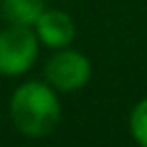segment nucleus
<instances>
[{
  "mask_svg": "<svg viewBox=\"0 0 147 147\" xmlns=\"http://www.w3.org/2000/svg\"><path fill=\"white\" fill-rule=\"evenodd\" d=\"M44 9H46L44 0H0L2 18L14 25H30L32 28Z\"/></svg>",
  "mask_w": 147,
  "mask_h": 147,
  "instance_id": "5",
  "label": "nucleus"
},
{
  "mask_svg": "<svg viewBox=\"0 0 147 147\" xmlns=\"http://www.w3.org/2000/svg\"><path fill=\"white\" fill-rule=\"evenodd\" d=\"M92 76L90 60L71 48H55V53L44 64L46 83L57 92H76L80 90Z\"/></svg>",
  "mask_w": 147,
  "mask_h": 147,
  "instance_id": "3",
  "label": "nucleus"
},
{
  "mask_svg": "<svg viewBox=\"0 0 147 147\" xmlns=\"http://www.w3.org/2000/svg\"><path fill=\"white\" fill-rule=\"evenodd\" d=\"M39 53V39L30 25L9 23L0 30V74L2 76H21L25 74Z\"/></svg>",
  "mask_w": 147,
  "mask_h": 147,
  "instance_id": "2",
  "label": "nucleus"
},
{
  "mask_svg": "<svg viewBox=\"0 0 147 147\" xmlns=\"http://www.w3.org/2000/svg\"><path fill=\"white\" fill-rule=\"evenodd\" d=\"M129 131L133 140L142 147H147V99L138 101L129 115Z\"/></svg>",
  "mask_w": 147,
  "mask_h": 147,
  "instance_id": "6",
  "label": "nucleus"
},
{
  "mask_svg": "<svg viewBox=\"0 0 147 147\" xmlns=\"http://www.w3.org/2000/svg\"><path fill=\"white\" fill-rule=\"evenodd\" d=\"M9 117L28 138L48 136L62 117L57 90L41 80H28L18 85L9 99Z\"/></svg>",
  "mask_w": 147,
  "mask_h": 147,
  "instance_id": "1",
  "label": "nucleus"
},
{
  "mask_svg": "<svg viewBox=\"0 0 147 147\" xmlns=\"http://www.w3.org/2000/svg\"><path fill=\"white\" fill-rule=\"evenodd\" d=\"M39 44L48 46V48H64L74 41L76 37V25L71 21V16L62 9H44L39 14V18L32 25Z\"/></svg>",
  "mask_w": 147,
  "mask_h": 147,
  "instance_id": "4",
  "label": "nucleus"
}]
</instances>
